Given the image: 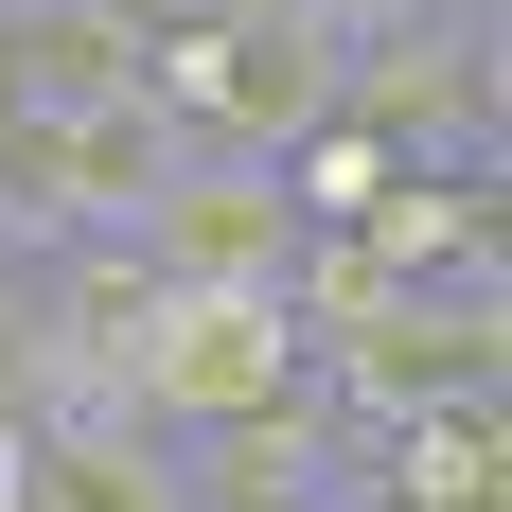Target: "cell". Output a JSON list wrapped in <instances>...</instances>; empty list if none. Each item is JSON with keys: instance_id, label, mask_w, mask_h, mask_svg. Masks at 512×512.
<instances>
[{"instance_id": "cell-3", "label": "cell", "mask_w": 512, "mask_h": 512, "mask_svg": "<svg viewBox=\"0 0 512 512\" xmlns=\"http://www.w3.org/2000/svg\"><path fill=\"white\" fill-rule=\"evenodd\" d=\"M142 53H159V0H0V106H142Z\"/></svg>"}, {"instance_id": "cell-1", "label": "cell", "mask_w": 512, "mask_h": 512, "mask_svg": "<svg viewBox=\"0 0 512 512\" xmlns=\"http://www.w3.org/2000/svg\"><path fill=\"white\" fill-rule=\"evenodd\" d=\"M265 407H318V336H301V301H212V283H159L142 354H124V424L212 442V424H265Z\"/></svg>"}, {"instance_id": "cell-4", "label": "cell", "mask_w": 512, "mask_h": 512, "mask_svg": "<svg viewBox=\"0 0 512 512\" xmlns=\"http://www.w3.org/2000/svg\"><path fill=\"white\" fill-rule=\"evenodd\" d=\"M18 512H195V477H177V442L124 424V407H36Z\"/></svg>"}, {"instance_id": "cell-2", "label": "cell", "mask_w": 512, "mask_h": 512, "mask_svg": "<svg viewBox=\"0 0 512 512\" xmlns=\"http://www.w3.org/2000/svg\"><path fill=\"white\" fill-rule=\"evenodd\" d=\"M124 248H142L159 283H212V301H283V283L318 265L265 159H177V177H159V212L124 230Z\"/></svg>"}]
</instances>
